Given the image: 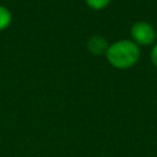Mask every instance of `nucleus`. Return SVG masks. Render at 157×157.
I'll list each match as a JSON object with an SVG mask.
<instances>
[{
  "mask_svg": "<svg viewBox=\"0 0 157 157\" xmlns=\"http://www.w3.org/2000/svg\"><path fill=\"white\" fill-rule=\"evenodd\" d=\"M109 2L110 0H86V4L93 10H102L108 6Z\"/></svg>",
  "mask_w": 157,
  "mask_h": 157,
  "instance_id": "nucleus-5",
  "label": "nucleus"
},
{
  "mask_svg": "<svg viewBox=\"0 0 157 157\" xmlns=\"http://www.w3.org/2000/svg\"><path fill=\"white\" fill-rule=\"evenodd\" d=\"M11 12L6 6L0 5V31H4L5 28H7L11 23Z\"/></svg>",
  "mask_w": 157,
  "mask_h": 157,
  "instance_id": "nucleus-4",
  "label": "nucleus"
},
{
  "mask_svg": "<svg viewBox=\"0 0 157 157\" xmlns=\"http://www.w3.org/2000/svg\"><path fill=\"white\" fill-rule=\"evenodd\" d=\"M108 43L105 40L104 37L102 36H93L88 39L87 42V48L88 50L92 53V54H96V55H102V54H105L107 50H108Z\"/></svg>",
  "mask_w": 157,
  "mask_h": 157,
  "instance_id": "nucleus-3",
  "label": "nucleus"
},
{
  "mask_svg": "<svg viewBox=\"0 0 157 157\" xmlns=\"http://www.w3.org/2000/svg\"><path fill=\"white\" fill-rule=\"evenodd\" d=\"M130 34L134 39V43L141 45H148L156 38V32L153 27L145 21L135 22L130 29Z\"/></svg>",
  "mask_w": 157,
  "mask_h": 157,
  "instance_id": "nucleus-2",
  "label": "nucleus"
},
{
  "mask_svg": "<svg viewBox=\"0 0 157 157\" xmlns=\"http://www.w3.org/2000/svg\"><path fill=\"white\" fill-rule=\"evenodd\" d=\"M108 63L117 69H129L134 66L140 58V49L132 40H118L108 47L105 53Z\"/></svg>",
  "mask_w": 157,
  "mask_h": 157,
  "instance_id": "nucleus-1",
  "label": "nucleus"
},
{
  "mask_svg": "<svg viewBox=\"0 0 157 157\" xmlns=\"http://www.w3.org/2000/svg\"><path fill=\"white\" fill-rule=\"evenodd\" d=\"M151 61L157 67V43L153 45V48L151 50Z\"/></svg>",
  "mask_w": 157,
  "mask_h": 157,
  "instance_id": "nucleus-6",
  "label": "nucleus"
}]
</instances>
